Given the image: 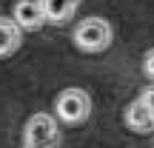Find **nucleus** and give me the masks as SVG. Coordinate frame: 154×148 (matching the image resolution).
Segmentation results:
<instances>
[{"mask_svg":"<svg viewBox=\"0 0 154 148\" xmlns=\"http://www.w3.org/2000/svg\"><path fill=\"white\" fill-rule=\"evenodd\" d=\"M72 40L86 54H100L114 43V29H111V23L106 17H86V20H80L74 26Z\"/></svg>","mask_w":154,"mask_h":148,"instance_id":"f257e3e1","label":"nucleus"},{"mask_svg":"<svg viewBox=\"0 0 154 148\" xmlns=\"http://www.w3.org/2000/svg\"><path fill=\"white\" fill-rule=\"evenodd\" d=\"M91 94L86 91V88H63L60 94H57L54 100V114L57 120H63L66 125H83V122H88V117H91Z\"/></svg>","mask_w":154,"mask_h":148,"instance_id":"f03ea898","label":"nucleus"},{"mask_svg":"<svg viewBox=\"0 0 154 148\" xmlns=\"http://www.w3.org/2000/svg\"><path fill=\"white\" fill-rule=\"evenodd\" d=\"M60 125L51 114L37 111L23 125V145L26 148H60Z\"/></svg>","mask_w":154,"mask_h":148,"instance_id":"7ed1b4c3","label":"nucleus"},{"mask_svg":"<svg viewBox=\"0 0 154 148\" xmlns=\"http://www.w3.org/2000/svg\"><path fill=\"white\" fill-rule=\"evenodd\" d=\"M11 17L23 32H37V29H43L49 23L43 0H17L14 9H11Z\"/></svg>","mask_w":154,"mask_h":148,"instance_id":"20e7f679","label":"nucleus"},{"mask_svg":"<svg viewBox=\"0 0 154 148\" xmlns=\"http://www.w3.org/2000/svg\"><path fill=\"white\" fill-rule=\"evenodd\" d=\"M123 122H126V128L134 131V134H151L154 131V114L140 103V100H131V103L126 105Z\"/></svg>","mask_w":154,"mask_h":148,"instance_id":"39448f33","label":"nucleus"},{"mask_svg":"<svg viewBox=\"0 0 154 148\" xmlns=\"http://www.w3.org/2000/svg\"><path fill=\"white\" fill-rule=\"evenodd\" d=\"M23 46V29L14 23V17H0V57L17 54Z\"/></svg>","mask_w":154,"mask_h":148,"instance_id":"423d86ee","label":"nucleus"},{"mask_svg":"<svg viewBox=\"0 0 154 148\" xmlns=\"http://www.w3.org/2000/svg\"><path fill=\"white\" fill-rule=\"evenodd\" d=\"M43 3H46L49 23H54V26L69 23V20L77 14V9H80V0H43Z\"/></svg>","mask_w":154,"mask_h":148,"instance_id":"0eeeda50","label":"nucleus"},{"mask_svg":"<svg viewBox=\"0 0 154 148\" xmlns=\"http://www.w3.org/2000/svg\"><path fill=\"white\" fill-rule=\"evenodd\" d=\"M137 100H140V103H143L146 108H149L151 114H154V83H151V86H146L143 91L137 94Z\"/></svg>","mask_w":154,"mask_h":148,"instance_id":"6e6552de","label":"nucleus"},{"mask_svg":"<svg viewBox=\"0 0 154 148\" xmlns=\"http://www.w3.org/2000/svg\"><path fill=\"white\" fill-rule=\"evenodd\" d=\"M143 74L154 83V49H149V51L143 54Z\"/></svg>","mask_w":154,"mask_h":148,"instance_id":"1a4fd4ad","label":"nucleus"},{"mask_svg":"<svg viewBox=\"0 0 154 148\" xmlns=\"http://www.w3.org/2000/svg\"><path fill=\"white\" fill-rule=\"evenodd\" d=\"M23 148H26V145H23Z\"/></svg>","mask_w":154,"mask_h":148,"instance_id":"9d476101","label":"nucleus"}]
</instances>
